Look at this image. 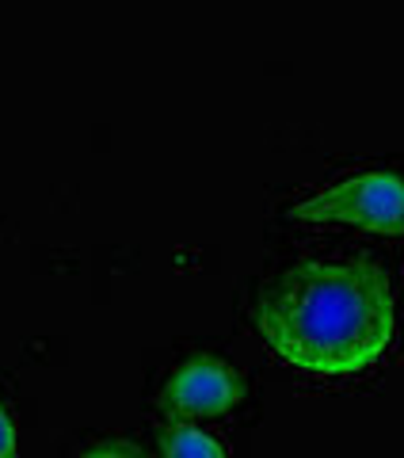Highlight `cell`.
Segmentation results:
<instances>
[{"mask_svg": "<svg viewBox=\"0 0 404 458\" xmlns=\"http://www.w3.org/2000/svg\"><path fill=\"white\" fill-rule=\"evenodd\" d=\"M393 286L370 260H301L256 298L267 348L306 375H358L393 340Z\"/></svg>", "mask_w": 404, "mask_h": 458, "instance_id": "6da1fadb", "label": "cell"}, {"mask_svg": "<svg viewBox=\"0 0 404 458\" xmlns=\"http://www.w3.org/2000/svg\"><path fill=\"white\" fill-rule=\"evenodd\" d=\"M290 218L301 222H340L370 233H400L404 229V180L393 172H358L328 191L309 195L290 207Z\"/></svg>", "mask_w": 404, "mask_h": 458, "instance_id": "7a4b0ae2", "label": "cell"}, {"mask_svg": "<svg viewBox=\"0 0 404 458\" xmlns=\"http://www.w3.org/2000/svg\"><path fill=\"white\" fill-rule=\"evenodd\" d=\"M244 397V375L214 355H195L164 382L161 409L176 417H218Z\"/></svg>", "mask_w": 404, "mask_h": 458, "instance_id": "3957f363", "label": "cell"}, {"mask_svg": "<svg viewBox=\"0 0 404 458\" xmlns=\"http://www.w3.org/2000/svg\"><path fill=\"white\" fill-rule=\"evenodd\" d=\"M161 454L164 458H225V447L210 432H202L195 424H180V420H168L161 424Z\"/></svg>", "mask_w": 404, "mask_h": 458, "instance_id": "277c9868", "label": "cell"}, {"mask_svg": "<svg viewBox=\"0 0 404 458\" xmlns=\"http://www.w3.org/2000/svg\"><path fill=\"white\" fill-rule=\"evenodd\" d=\"M0 458H20V447H16V424H12L4 401H0Z\"/></svg>", "mask_w": 404, "mask_h": 458, "instance_id": "5b68a950", "label": "cell"}, {"mask_svg": "<svg viewBox=\"0 0 404 458\" xmlns=\"http://www.w3.org/2000/svg\"><path fill=\"white\" fill-rule=\"evenodd\" d=\"M80 458H146L138 447H130V443H104V447L96 451H84Z\"/></svg>", "mask_w": 404, "mask_h": 458, "instance_id": "8992f818", "label": "cell"}]
</instances>
